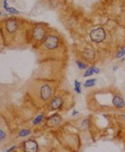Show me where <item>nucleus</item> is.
Here are the masks:
<instances>
[{
    "instance_id": "1",
    "label": "nucleus",
    "mask_w": 125,
    "mask_h": 152,
    "mask_svg": "<svg viewBox=\"0 0 125 152\" xmlns=\"http://www.w3.org/2000/svg\"><path fill=\"white\" fill-rule=\"evenodd\" d=\"M89 36L92 41L95 43H101L105 40L106 34H105V30L102 27H99V28L92 30Z\"/></svg>"
},
{
    "instance_id": "2",
    "label": "nucleus",
    "mask_w": 125,
    "mask_h": 152,
    "mask_svg": "<svg viewBox=\"0 0 125 152\" xmlns=\"http://www.w3.org/2000/svg\"><path fill=\"white\" fill-rule=\"evenodd\" d=\"M40 94L43 100H48L52 95V89L48 85H44L40 88Z\"/></svg>"
},
{
    "instance_id": "3",
    "label": "nucleus",
    "mask_w": 125,
    "mask_h": 152,
    "mask_svg": "<svg viewBox=\"0 0 125 152\" xmlns=\"http://www.w3.org/2000/svg\"><path fill=\"white\" fill-rule=\"evenodd\" d=\"M59 43V40L55 36H49L45 40V46L49 49H53L57 47Z\"/></svg>"
},
{
    "instance_id": "4",
    "label": "nucleus",
    "mask_w": 125,
    "mask_h": 152,
    "mask_svg": "<svg viewBox=\"0 0 125 152\" xmlns=\"http://www.w3.org/2000/svg\"><path fill=\"white\" fill-rule=\"evenodd\" d=\"M24 149L25 152H37L38 146L36 142L29 140L24 142Z\"/></svg>"
},
{
    "instance_id": "5",
    "label": "nucleus",
    "mask_w": 125,
    "mask_h": 152,
    "mask_svg": "<svg viewBox=\"0 0 125 152\" xmlns=\"http://www.w3.org/2000/svg\"><path fill=\"white\" fill-rule=\"evenodd\" d=\"M5 27H6V30H8V32L12 33H15V32L17 31L18 25V23L15 21H14V20H8L6 22Z\"/></svg>"
},
{
    "instance_id": "6",
    "label": "nucleus",
    "mask_w": 125,
    "mask_h": 152,
    "mask_svg": "<svg viewBox=\"0 0 125 152\" xmlns=\"http://www.w3.org/2000/svg\"><path fill=\"white\" fill-rule=\"evenodd\" d=\"M113 104L118 107V108H123L124 107L125 104H124V100L122 97H121L120 96H115L114 98H113Z\"/></svg>"
},
{
    "instance_id": "7",
    "label": "nucleus",
    "mask_w": 125,
    "mask_h": 152,
    "mask_svg": "<svg viewBox=\"0 0 125 152\" xmlns=\"http://www.w3.org/2000/svg\"><path fill=\"white\" fill-rule=\"evenodd\" d=\"M45 35L44 30L41 27H37L34 32V37L37 40H41L44 39Z\"/></svg>"
},
{
    "instance_id": "8",
    "label": "nucleus",
    "mask_w": 125,
    "mask_h": 152,
    "mask_svg": "<svg viewBox=\"0 0 125 152\" xmlns=\"http://www.w3.org/2000/svg\"><path fill=\"white\" fill-rule=\"evenodd\" d=\"M62 104H63V100H62L61 97H56L51 102V108H52V110H57V109L60 108L61 107Z\"/></svg>"
},
{
    "instance_id": "9",
    "label": "nucleus",
    "mask_w": 125,
    "mask_h": 152,
    "mask_svg": "<svg viewBox=\"0 0 125 152\" xmlns=\"http://www.w3.org/2000/svg\"><path fill=\"white\" fill-rule=\"evenodd\" d=\"M95 82H96V79L95 78H92V79H89L87 80L85 83H84V86L86 88H90V87H92L95 85Z\"/></svg>"
},
{
    "instance_id": "10",
    "label": "nucleus",
    "mask_w": 125,
    "mask_h": 152,
    "mask_svg": "<svg viewBox=\"0 0 125 152\" xmlns=\"http://www.w3.org/2000/svg\"><path fill=\"white\" fill-rule=\"evenodd\" d=\"M94 69H95V67H90V68H89L86 70V73H85V75H84L83 77H89V76L92 75L95 73L94 72Z\"/></svg>"
},
{
    "instance_id": "11",
    "label": "nucleus",
    "mask_w": 125,
    "mask_h": 152,
    "mask_svg": "<svg viewBox=\"0 0 125 152\" xmlns=\"http://www.w3.org/2000/svg\"><path fill=\"white\" fill-rule=\"evenodd\" d=\"M75 91L78 93V94H81V83L79 82L77 80H75Z\"/></svg>"
},
{
    "instance_id": "12",
    "label": "nucleus",
    "mask_w": 125,
    "mask_h": 152,
    "mask_svg": "<svg viewBox=\"0 0 125 152\" xmlns=\"http://www.w3.org/2000/svg\"><path fill=\"white\" fill-rule=\"evenodd\" d=\"M5 9L6 11L9 12V13H12V14H18L19 13V11L13 7H8H8L5 8Z\"/></svg>"
},
{
    "instance_id": "13",
    "label": "nucleus",
    "mask_w": 125,
    "mask_h": 152,
    "mask_svg": "<svg viewBox=\"0 0 125 152\" xmlns=\"http://www.w3.org/2000/svg\"><path fill=\"white\" fill-rule=\"evenodd\" d=\"M31 134V131L28 130V129H23L21 131H20L19 132V136L21 137H25V136H27Z\"/></svg>"
},
{
    "instance_id": "14",
    "label": "nucleus",
    "mask_w": 125,
    "mask_h": 152,
    "mask_svg": "<svg viewBox=\"0 0 125 152\" xmlns=\"http://www.w3.org/2000/svg\"><path fill=\"white\" fill-rule=\"evenodd\" d=\"M43 119H44V116H43V115H39V116H37L34 120V121H33L34 125H37V124H39V123L43 120Z\"/></svg>"
},
{
    "instance_id": "15",
    "label": "nucleus",
    "mask_w": 125,
    "mask_h": 152,
    "mask_svg": "<svg viewBox=\"0 0 125 152\" xmlns=\"http://www.w3.org/2000/svg\"><path fill=\"white\" fill-rule=\"evenodd\" d=\"M76 64H77V66L79 67V69H86L87 68V66L82 62L80 61H76Z\"/></svg>"
},
{
    "instance_id": "16",
    "label": "nucleus",
    "mask_w": 125,
    "mask_h": 152,
    "mask_svg": "<svg viewBox=\"0 0 125 152\" xmlns=\"http://www.w3.org/2000/svg\"><path fill=\"white\" fill-rule=\"evenodd\" d=\"M60 118H59V117H54V118H53L51 120H50V123L52 124V125H57V124H59L60 123Z\"/></svg>"
},
{
    "instance_id": "17",
    "label": "nucleus",
    "mask_w": 125,
    "mask_h": 152,
    "mask_svg": "<svg viewBox=\"0 0 125 152\" xmlns=\"http://www.w3.org/2000/svg\"><path fill=\"white\" fill-rule=\"evenodd\" d=\"M125 55V46H123V48L121 49V51L118 53V54L117 55V58H121V57H122L123 56H124Z\"/></svg>"
},
{
    "instance_id": "18",
    "label": "nucleus",
    "mask_w": 125,
    "mask_h": 152,
    "mask_svg": "<svg viewBox=\"0 0 125 152\" xmlns=\"http://www.w3.org/2000/svg\"><path fill=\"white\" fill-rule=\"evenodd\" d=\"M5 137V133L2 129H0V141H2V139H4Z\"/></svg>"
},
{
    "instance_id": "19",
    "label": "nucleus",
    "mask_w": 125,
    "mask_h": 152,
    "mask_svg": "<svg viewBox=\"0 0 125 152\" xmlns=\"http://www.w3.org/2000/svg\"><path fill=\"white\" fill-rule=\"evenodd\" d=\"M16 148V146H12L11 148H10L8 151H7V152H11V151H14V149Z\"/></svg>"
},
{
    "instance_id": "20",
    "label": "nucleus",
    "mask_w": 125,
    "mask_h": 152,
    "mask_svg": "<svg viewBox=\"0 0 125 152\" xmlns=\"http://www.w3.org/2000/svg\"><path fill=\"white\" fill-rule=\"evenodd\" d=\"M78 113H79V112L74 110H73V113H72V116H76V115H77Z\"/></svg>"
},
{
    "instance_id": "21",
    "label": "nucleus",
    "mask_w": 125,
    "mask_h": 152,
    "mask_svg": "<svg viewBox=\"0 0 125 152\" xmlns=\"http://www.w3.org/2000/svg\"><path fill=\"white\" fill-rule=\"evenodd\" d=\"M1 14H2V13H1V12H0V15H1Z\"/></svg>"
}]
</instances>
